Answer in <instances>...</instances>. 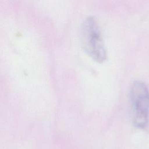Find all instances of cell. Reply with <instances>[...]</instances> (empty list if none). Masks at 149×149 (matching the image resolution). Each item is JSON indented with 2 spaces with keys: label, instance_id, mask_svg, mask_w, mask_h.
Returning <instances> with one entry per match:
<instances>
[{
  "label": "cell",
  "instance_id": "6da1fadb",
  "mask_svg": "<svg viewBox=\"0 0 149 149\" xmlns=\"http://www.w3.org/2000/svg\"><path fill=\"white\" fill-rule=\"evenodd\" d=\"M80 37L83 48L90 58L98 63L106 60L107 51L100 27L95 17L89 16L82 23Z\"/></svg>",
  "mask_w": 149,
  "mask_h": 149
},
{
  "label": "cell",
  "instance_id": "7a4b0ae2",
  "mask_svg": "<svg viewBox=\"0 0 149 149\" xmlns=\"http://www.w3.org/2000/svg\"><path fill=\"white\" fill-rule=\"evenodd\" d=\"M130 102L134 125L140 129L144 128L149 117V90L145 83L137 80L132 84Z\"/></svg>",
  "mask_w": 149,
  "mask_h": 149
}]
</instances>
